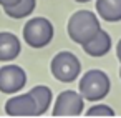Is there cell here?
Instances as JSON below:
<instances>
[{
    "instance_id": "obj_13",
    "label": "cell",
    "mask_w": 121,
    "mask_h": 118,
    "mask_svg": "<svg viewBox=\"0 0 121 118\" xmlns=\"http://www.w3.org/2000/svg\"><path fill=\"white\" fill-rule=\"evenodd\" d=\"M88 116H114V110L108 105H95L86 111Z\"/></svg>"
},
{
    "instance_id": "obj_8",
    "label": "cell",
    "mask_w": 121,
    "mask_h": 118,
    "mask_svg": "<svg viewBox=\"0 0 121 118\" xmlns=\"http://www.w3.org/2000/svg\"><path fill=\"white\" fill-rule=\"evenodd\" d=\"M85 53L90 55V57H95V58H99L103 55H106L109 50H111V37L108 32L104 30H98V33L90 40L86 42L85 45H81Z\"/></svg>"
},
{
    "instance_id": "obj_1",
    "label": "cell",
    "mask_w": 121,
    "mask_h": 118,
    "mask_svg": "<svg viewBox=\"0 0 121 118\" xmlns=\"http://www.w3.org/2000/svg\"><path fill=\"white\" fill-rule=\"evenodd\" d=\"M99 20L96 17V14L90 12V10H78L75 12L66 25V32L68 37L78 43V45H85L86 42H90L99 30Z\"/></svg>"
},
{
    "instance_id": "obj_14",
    "label": "cell",
    "mask_w": 121,
    "mask_h": 118,
    "mask_svg": "<svg viewBox=\"0 0 121 118\" xmlns=\"http://www.w3.org/2000/svg\"><path fill=\"white\" fill-rule=\"evenodd\" d=\"M18 2H20V0H0V5L5 9V7H12V5L18 4Z\"/></svg>"
},
{
    "instance_id": "obj_6",
    "label": "cell",
    "mask_w": 121,
    "mask_h": 118,
    "mask_svg": "<svg viewBox=\"0 0 121 118\" xmlns=\"http://www.w3.org/2000/svg\"><path fill=\"white\" fill-rule=\"evenodd\" d=\"M27 83V73L18 65H7L0 68V91L2 93H17Z\"/></svg>"
},
{
    "instance_id": "obj_7",
    "label": "cell",
    "mask_w": 121,
    "mask_h": 118,
    "mask_svg": "<svg viewBox=\"0 0 121 118\" xmlns=\"http://www.w3.org/2000/svg\"><path fill=\"white\" fill-rule=\"evenodd\" d=\"M5 113L10 116H37V105L30 93L13 96L5 103Z\"/></svg>"
},
{
    "instance_id": "obj_2",
    "label": "cell",
    "mask_w": 121,
    "mask_h": 118,
    "mask_svg": "<svg viewBox=\"0 0 121 118\" xmlns=\"http://www.w3.org/2000/svg\"><path fill=\"white\" fill-rule=\"evenodd\" d=\"M80 95L88 101H99L108 96L111 90L109 77L101 70H88L78 85Z\"/></svg>"
},
{
    "instance_id": "obj_3",
    "label": "cell",
    "mask_w": 121,
    "mask_h": 118,
    "mask_svg": "<svg viewBox=\"0 0 121 118\" xmlns=\"http://www.w3.org/2000/svg\"><path fill=\"white\" fill-rule=\"evenodd\" d=\"M53 25L45 17L30 18L23 27V40L32 48H43L53 38Z\"/></svg>"
},
{
    "instance_id": "obj_12",
    "label": "cell",
    "mask_w": 121,
    "mask_h": 118,
    "mask_svg": "<svg viewBox=\"0 0 121 118\" xmlns=\"http://www.w3.org/2000/svg\"><path fill=\"white\" fill-rule=\"evenodd\" d=\"M35 5H37V0H20L18 4L12 5V7H5L4 12L10 17V18H25L28 17L33 10H35Z\"/></svg>"
},
{
    "instance_id": "obj_9",
    "label": "cell",
    "mask_w": 121,
    "mask_h": 118,
    "mask_svg": "<svg viewBox=\"0 0 121 118\" xmlns=\"http://www.w3.org/2000/svg\"><path fill=\"white\" fill-rule=\"evenodd\" d=\"M22 45L17 35L10 32H0V62H10L20 55Z\"/></svg>"
},
{
    "instance_id": "obj_10",
    "label": "cell",
    "mask_w": 121,
    "mask_h": 118,
    "mask_svg": "<svg viewBox=\"0 0 121 118\" xmlns=\"http://www.w3.org/2000/svg\"><path fill=\"white\" fill-rule=\"evenodd\" d=\"M98 17L106 22L121 20V0H96Z\"/></svg>"
},
{
    "instance_id": "obj_17",
    "label": "cell",
    "mask_w": 121,
    "mask_h": 118,
    "mask_svg": "<svg viewBox=\"0 0 121 118\" xmlns=\"http://www.w3.org/2000/svg\"><path fill=\"white\" fill-rule=\"evenodd\" d=\"M119 78H121V70H119Z\"/></svg>"
},
{
    "instance_id": "obj_4",
    "label": "cell",
    "mask_w": 121,
    "mask_h": 118,
    "mask_svg": "<svg viewBox=\"0 0 121 118\" xmlns=\"http://www.w3.org/2000/svg\"><path fill=\"white\" fill-rule=\"evenodd\" d=\"M50 70L52 75L61 82V83H71L73 80L78 78L80 72H81V63L76 58L75 53L71 52H60L53 57L52 63H50Z\"/></svg>"
},
{
    "instance_id": "obj_16",
    "label": "cell",
    "mask_w": 121,
    "mask_h": 118,
    "mask_svg": "<svg viewBox=\"0 0 121 118\" xmlns=\"http://www.w3.org/2000/svg\"><path fill=\"white\" fill-rule=\"evenodd\" d=\"M75 2H78V4H86V2H90V0H75Z\"/></svg>"
},
{
    "instance_id": "obj_5",
    "label": "cell",
    "mask_w": 121,
    "mask_h": 118,
    "mask_svg": "<svg viewBox=\"0 0 121 118\" xmlns=\"http://www.w3.org/2000/svg\"><path fill=\"white\" fill-rule=\"evenodd\" d=\"M85 108V98L73 90H65L58 95L55 106H53V116H78L83 113Z\"/></svg>"
},
{
    "instance_id": "obj_11",
    "label": "cell",
    "mask_w": 121,
    "mask_h": 118,
    "mask_svg": "<svg viewBox=\"0 0 121 118\" xmlns=\"http://www.w3.org/2000/svg\"><path fill=\"white\" fill-rule=\"evenodd\" d=\"M28 93H30L32 98L35 100V105H37V116H38V115H43L45 111H48L50 103H52V98H53L52 90H50L48 86L38 85V86L32 88Z\"/></svg>"
},
{
    "instance_id": "obj_15",
    "label": "cell",
    "mask_w": 121,
    "mask_h": 118,
    "mask_svg": "<svg viewBox=\"0 0 121 118\" xmlns=\"http://www.w3.org/2000/svg\"><path fill=\"white\" fill-rule=\"evenodd\" d=\"M116 57H118V60H119V63H121V40H119L118 45H116Z\"/></svg>"
}]
</instances>
